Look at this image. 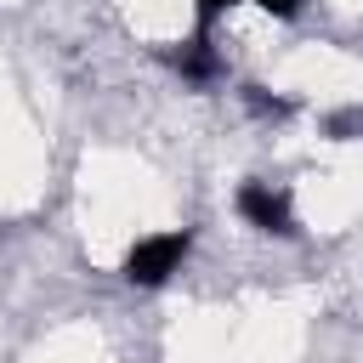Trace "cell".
<instances>
[{"label": "cell", "mask_w": 363, "mask_h": 363, "mask_svg": "<svg viewBox=\"0 0 363 363\" xmlns=\"http://www.w3.org/2000/svg\"><path fill=\"white\" fill-rule=\"evenodd\" d=\"M182 261H187V233H153L125 255V278L142 289H159L170 272H182Z\"/></svg>", "instance_id": "cell-1"}, {"label": "cell", "mask_w": 363, "mask_h": 363, "mask_svg": "<svg viewBox=\"0 0 363 363\" xmlns=\"http://www.w3.org/2000/svg\"><path fill=\"white\" fill-rule=\"evenodd\" d=\"M329 136H335V142L363 136V108H340V113H329Z\"/></svg>", "instance_id": "cell-4"}, {"label": "cell", "mask_w": 363, "mask_h": 363, "mask_svg": "<svg viewBox=\"0 0 363 363\" xmlns=\"http://www.w3.org/2000/svg\"><path fill=\"white\" fill-rule=\"evenodd\" d=\"M176 68H182L187 79H216V74H221V57H216V45L199 34V40H187V45L176 51Z\"/></svg>", "instance_id": "cell-3"}, {"label": "cell", "mask_w": 363, "mask_h": 363, "mask_svg": "<svg viewBox=\"0 0 363 363\" xmlns=\"http://www.w3.org/2000/svg\"><path fill=\"white\" fill-rule=\"evenodd\" d=\"M238 216L255 227V233H278V238H295V216H289V199L272 193L267 182H244L238 187Z\"/></svg>", "instance_id": "cell-2"}, {"label": "cell", "mask_w": 363, "mask_h": 363, "mask_svg": "<svg viewBox=\"0 0 363 363\" xmlns=\"http://www.w3.org/2000/svg\"><path fill=\"white\" fill-rule=\"evenodd\" d=\"M261 11H272V17H295L301 11V0H255Z\"/></svg>", "instance_id": "cell-6"}, {"label": "cell", "mask_w": 363, "mask_h": 363, "mask_svg": "<svg viewBox=\"0 0 363 363\" xmlns=\"http://www.w3.org/2000/svg\"><path fill=\"white\" fill-rule=\"evenodd\" d=\"M221 6H233V0H199V17H216Z\"/></svg>", "instance_id": "cell-7"}, {"label": "cell", "mask_w": 363, "mask_h": 363, "mask_svg": "<svg viewBox=\"0 0 363 363\" xmlns=\"http://www.w3.org/2000/svg\"><path fill=\"white\" fill-rule=\"evenodd\" d=\"M244 102H250L255 113H272V119H284V113H289V102H284V96H267L261 85H244Z\"/></svg>", "instance_id": "cell-5"}]
</instances>
